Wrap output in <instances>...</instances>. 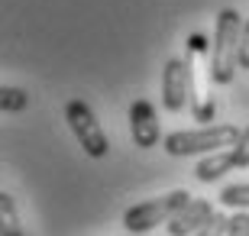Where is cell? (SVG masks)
Wrapping results in <instances>:
<instances>
[{
	"instance_id": "cell-1",
	"label": "cell",
	"mask_w": 249,
	"mask_h": 236,
	"mask_svg": "<svg viewBox=\"0 0 249 236\" xmlns=\"http://www.w3.org/2000/svg\"><path fill=\"white\" fill-rule=\"evenodd\" d=\"M243 23H246V19H243L233 7H227V10L217 13V23H213V42H211V68H207V78H211L213 84H230L233 78H236V68H240Z\"/></svg>"
},
{
	"instance_id": "cell-2",
	"label": "cell",
	"mask_w": 249,
	"mask_h": 236,
	"mask_svg": "<svg viewBox=\"0 0 249 236\" xmlns=\"http://www.w3.org/2000/svg\"><path fill=\"white\" fill-rule=\"evenodd\" d=\"M243 129L220 123V127H204V129H175L162 139L168 155H211L220 149H233L240 143Z\"/></svg>"
},
{
	"instance_id": "cell-3",
	"label": "cell",
	"mask_w": 249,
	"mask_h": 236,
	"mask_svg": "<svg viewBox=\"0 0 249 236\" xmlns=\"http://www.w3.org/2000/svg\"><path fill=\"white\" fill-rule=\"evenodd\" d=\"M188 200H191V194H188L185 188H178V191H168V194H162V198H156V200L133 204V207L123 214V227H126L133 236L149 233V230H156L159 223H168Z\"/></svg>"
},
{
	"instance_id": "cell-4",
	"label": "cell",
	"mask_w": 249,
	"mask_h": 236,
	"mask_svg": "<svg viewBox=\"0 0 249 236\" xmlns=\"http://www.w3.org/2000/svg\"><path fill=\"white\" fill-rule=\"evenodd\" d=\"M194 65L191 55L185 58H168L162 68V107L168 113H181V110L194 107Z\"/></svg>"
},
{
	"instance_id": "cell-5",
	"label": "cell",
	"mask_w": 249,
	"mask_h": 236,
	"mask_svg": "<svg viewBox=\"0 0 249 236\" xmlns=\"http://www.w3.org/2000/svg\"><path fill=\"white\" fill-rule=\"evenodd\" d=\"M65 120H68L74 139L81 143V149L91 155V159H104V155L110 152L107 133H104V127L97 123V117H94V110L88 107L84 100H68V104H65Z\"/></svg>"
},
{
	"instance_id": "cell-6",
	"label": "cell",
	"mask_w": 249,
	"mask_h": 236,
	"mask_svg": "<svg viewBox=\"0 0 249 236\" xmlns=\"http://www.w3.org/2000/svg\"><path fill=\"white\" fill-rule=\"evenodd\" d=\"M129 136L136 149H156L162 139V123L156 117V107L149 100H133L129 104Z\"/></svg>"
},
{
	"instance_id": "cell-7",
	"label": "cell",
	"mask_w": 249,
	"mask_h": 236,
	"mask_svg": "<svg viewBox=\"0 0 249 236\" xmlns=\"http://www.w3.org/2000/svg\"><path fill=\"white\" fill-rule=\"evenodd\" d=\"M213 214H217V210H213L211 200L191 198L185 207H181L175 217L165 223V230H168V236H194V233H201V230L211 223Z\"/></svg>"
},
{
	"instance_id": "cell-8",
	"label": "cell",
	"mask_w": 249,
	"mask_h": 236,
	"mask_svg": "<svg viewBox=\"0 0 249 236\" xmlns=\"http://www.w3.org/2000/svg\"><path fill=\"white\" fill-rule=\"evenodd\" d=\"M230 168H236V162H233V152L227 149V152H211V155H204L201 162H197V168H194V175H197V182L211 184V182H217V178H223Z\"/></svg>"
},
{
	"instance_id": "cell-9",
	"label": "cell",
	"mask_w": 249,
	"mask_h": 236,
	"mask_svg": "<svg viewBox=\"0 0 249 236\" xmlns=\"http://www.w3.org/2000/svg\"><path fill=\"white\" fill-rule=\"evenodd\" d=\"M0 236H26L23 223H19L17 204H13L10 194H0Z\"/></svg>"
},
{
	"instance_id": "cell-10",
	"label": "cell",
	"mask_w": 249,
	"mask_h": 236,
	"mask_svg": "<svg viewBox=\"0 0 249 236\" xmlns=\"http://www.w3.org/2000/svg\"><path fill=\"white\" fill-rule=\"evenodd\" d=\"M26 107H29V94L23 88H13V84L0 88V110L3 113H23Z\"/></svg>"
},
{
	"instance_id": "cell-11",
	"label": "cell",
	"mask_w": 249,
	"mask_h": 236,
	"mask_svg": "<svg viewBox=\"0 0 249 236\" xmlns=\"http://www.w3.org/2000/svg\"><path fill=\"white\" fill-rule=\"evenodd\" d=\"M220 204L223 207H233V210H249V182L227 184L220 191Z\"/></svg>"
},
{
	"instance_id": "cell-12",
	"label": "cell",
	"mask_w": 249,
	"mask_h": 236,
	"mask_svg": "<svg viewBox=\"0 0 249 236\" xmlns=\"http://www.w3.org/2000/svg\"><path fill=\"white\" fill-rule=\"evenodd\" d=\"M233 152V162H236V168H249V127L240 133V143L230 149Z\"/></svg>"
},
{
	"instance_id": "cell-13",
	"label": "cell",
	"mask_w": 249,
	"mask_h": 236,
	"mask_svg": "<svg viewBox=\"0 0 249 236\" xmlns=\"http://www.w3.org/2000/svg\"><path fill=\"white\" fill-rule=\"evenodd\" d=\"M227 236H249V210H236L227 220Z\"/></svg>"
},
{
	"instance_id": "cell-14",
	"label": "cell",
	"mask_w": 249,
	"mask_h": 236,
	"mask_svg": "<svg viewBox=\"0 0 249 236\" xmlns=\"http://www.w3.org/2000/svg\"><path fill=\"white\" fill-rule=\"evenodd\" d=\"M227 220H230V217H223V214H213L211 223H207L201 233H194V236H227Z\"/></svg>"
},
{
	"instance_id": "cell-15",
	"label": "cell",
	"mask_w": 249,
	"mask_h": 236,
	"mask_svg": "<svg viewBox=\"0 0 249 236\" xmlns=\"http://www.w3.org/2000/svg\"><path fill=\"white\" fill-rule=\"evenodd\" d=\"M240 68L249 72V19L243 23V39H240Z\"/></svg>"
},
{
	"instance_id": "cell-16",
	"label": "cell",
	"mask_w": 249,
	"mask_h": 236,
	"mask_svg": "<svg viewBox=\"0 0 249 236\" xmlns=\"http://www.w3.org/2000/svg\"><path fill=\"white\" fill-rule=\"evenodd\" d=\"M213 110L217 107H213V100L207 97V100H201V104H194V117L197 120H213Z\"/></svg>"
},
{
	"instance_id": "cell-17",
	"label": "cell",
	"mask_w": 249,
	"mask_h": 236,
	"mask_svg": "<svg viewBox=\"0 0 249 236\" xmlns=\"http://www.w3.org/2000/svg\"><path fill=\"white\" fill-rule=\"evenodd\" d=\"M191 49H194V52H201V49H204V36H191Z\"/></svg>"
}]
</instances>
